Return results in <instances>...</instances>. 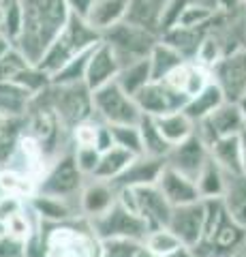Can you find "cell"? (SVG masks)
Instances as JSON below:
<instances>
[{
	"label": "cell",
	"mask_w": 246,
	"mask_h": 257,
	"mask_svg": "<svg viewBox=\"0 0 246 257\" xmlns=\"http://www.w3.org/2000/svg\"><path fill=\"white\" fill-rule=\"evenodd\" d=\"M43 99L56 109V114L65 122V126L75 128L77 124L94 118V103L92 90L86 82L75 84H52L45 92H41Z\"/></svg>",
	"instance_id": "5b68a950"
},
{
	"label": "cell",
	"mask_w": 246,
	"mask_h": 257,
	"mask_svg": "<svg viewBox=\"0 0 246 257\" xmlns=\"http://www.w3.org/2000/svg\"><path fill=\"white\" fill-rule=\"evenodd\" d=\"M210 161V146L205 144V140L199 133H193L188 140L171 146L165 163L169 167H173L176 172L188 176L197 182V176L201 174V170L205 167V163Z\"/></svg>",
	"instance_id": "5bb4252c"
},
{
	"label": "cell",
	"mask_w": 246,
	"mask_h": 257,
	"mask_svg": "<svg viewBox=\"0 0 246 257\" xmlns=\"http://www.w3.org/2000/svg\"><path fill=\"white\" fill-rule=\"evenodd\" d=\"M244 128L246 122L240 101H225L210 116H205L203 120L197 122V133L205 140V144H212L214 140L231 138V135H240Z\"/></svg>",
	"instance_id": "8fae6325"
},
{
	"label": "cell",
	"mask_w": 246,
	"mask_h": 257,
	"mask_svg": "<svg viewBox=\"0 0 246 257\" xmlns=\"http://www.w3.org/2000/svg\"><path fill=\"white\" fill-rule=\"evenodd\" d=\"M92 103L94 116L105 124H137L144 116L135 96L126 92L118 82H109L92 90Z\"/></svg>",
	"instance_id": "52a82bcc"
},
{
	"label": "cell",
	"mask_w": 246,
	"mask_h": 257,
	"mask_svg": "<svg viewBox=\"0 0 246 257\" xmlns=\"http://www.w3.org/2000/svg\"><path fill=\"white\" fill-rule=\"evenodd\" d=\"M13 82H18L20 86H24L33 96H39L52 86V75L45 73L37 62H33V64H28L24 71H20V73L15 75Z\"/></svg>",
	"instance_id": "f35d334b"
},
{
	"label": "cell",
	"mask_w": 246,
	"mask_h": 257,
	"mask_svg": "<svg viewBox=\"0 0 246 257\" xmlns=\"http://www.w3.org/2000/svg\"><path fill=\"white\" fill-rule=\"evenodd\" d=\"M24 133L35 138L50 161H54L62 152L71 150V131L65 126L50 103L41 94L33 99L26 118H24Z\"/></svg>",
	"instance_id": "277c9868"
},
{
	"label": "cell",
	"mask_w": 246,
	"mask_h": 257,
	"mask_svg": "<svg viewBox=\"0 0 246 257\" xmlns=\"http://www.w3.org/2000/svg\"><path fill=\"white\" fill-rule=\"evenodd\" d=\"M148 60H150V71H152V79H156V82L184 62V58L169 43H165L163 39H158V43L152 47Z\"/></svg>",
	"instance_id": "d6a6232c"
},
{
	"label": "cell",
	"mask_w": 246,
	"mask_h": 257,
	"mask_svg": "<svg viewBox=\"0 0 246 257\" xmlns=\"http://www.w3.org/2000/svg\"><path fill=\"white\" fill-rule=\"evenodd\" d=\"M86 176L77 167V161L73 157V152L67 150L58 155L50 163L47 172L43 174V178L39 180V193H47V195H56L62 199H71L77 202L79 193H82L86 184Z\"/></svg>",
	"instance_id": "9c48e42d"
},
{
	"label": "cell",
	"mask_w": 246,
	"mask_h": 257,
	"mask_svg": "<svg viewBox=\"0 0 246 257\" xmlns=\"http://www.w3.org/2000/svg\"><path fill=\"white\" fill-rule=\"evenodd\" d=\"M3 20H5V3L0 0V32H3Z\"/></svg>",
	"instance_id": "816d5d0a"
},
{
	"label": "cell",
	"mask_w": 246,
	"mask_h": 257,
	"mask_svg": "<svg viewBox=\"0 0 246 257\" xmlns=\"http://www.w3.org/2000/svg\"><path fill=\"white\" fill-rule=\"evenodd\" d=\"M208 28H186V26H173L167 32H163L161 39L169 43L184 60H195L197 52L201 47V41Z\"/></svg>",
	"instance_id": "cb8c5ba5"
},
{
	"label": "cell",
	"mask_w": 246,
	"mask_h": 257,
	"mask_svg": "<svg viewBox=\"0 0 246 257\" xmlns=\"http://www.w3.org/2000/svg\"><path fill=\"white\" fill-rule=\"evenodd\" d=\"M135 155H131L129 150H124L120 146H112L109 150L101 152V161L97 165V170L90 178H101V180H109L116 182L120 176L126 172V167L133 163Z\"/></svg>",
	"instance_id": "83f0119b"
},
{
	"label": "cell",
	"mask_w": 246,
	"mask_h": 257,
	"mask_svg": "<svg viewBox=\"0 0 246 257\" xmlns=\"http://www.w3.org/2000/svg\"><path fill=\"white\" fill-rule=\"evenodd\" d=\"M163 167H165V159H154V157L139 155V157L133 159V163L126 167V172L114 184H116V189L141 187V184H156Z\"/></svg>",
	"instance_id": "44dd1931"
},
{
	"label": "cell",
	"mask_w": 246,
	"mask_h": 257,
	"mask_svg": "<svg viewBox=\"0 0 246 257\" xmlns=\"http://www.w3.org/2000/svg\"><path fill=\"white\" fill-rule=\"evenodd\" d=\"M139 133H141V146H144V155L146 157H154V159H167L171 144L165 140V135L161 133L156 120L152 116H141L139 120Z\"/></svg>",
	"instance_id": "4dcf8cb0"
},
{
	"label": "cell",
	"mask_w": 246,
	"mask_h": 257,
	"mask_svg": "<svg viewBox=\"0 0 246 257\" xmlns=\"http://www.w3.org/2000/svg\"><path fill=\"white\" fill-rule=\"evenodd\" d=\"M225 101H227L225 92L220 90L218 84L212 79V82L205 86L203 90H199L197 94H193V96H190V99L186 101L184 111H186V116L197 124V122H199V120H203L205 116H210L218 105H223Z\"/></svg>",
	"instance_id": "d4e9b609"
},
{
	"label": "cell",
	"mask_w": 246,
	"mask_h": 257,
	"mask_svg": "<svg viewBox=\"0 0 246 257\" xmlns=\"http://www.w3.org/2000/svg\"><path fill=\"white\" fill-rule=\"evenodd\" d=\"M203 236L190 248L197 253V257H233L246 242V227L227 212L223 197L203 199Z\"/></svg>",
	"instance_id": "6da1fadb"
},
{
	"label": "cell",
	"mask_w": 246,
	"mask_h": 257,
	"mask_svg": "<svg viewBox=\"0 0 246 257\" xmlns=\"http://www.w3.org/2000/svg\"><path fill=\"white\" fill-rule=\"evenodd\" d=\"M118 202L131 208L146 221L148 229L167 227L171 216V204L156 184H141V187H124L118 189Z\"/></svg>",
	"instance_id": "ba28073f"
},
{
	"label": "cell",
	"mask_w": 246,
	"mask_h": 257,
	"mask_svg": "<svg viewBox=\"0 0 246 257\" xmlns=\"http://www.w3.org/2000/svg\"><path fill=\"white\" fill-rule=\"evenodd\" d=\"M69 9H71V15H77V18H88V13L92 9L94 0H67Z\"/></svg>",
	"instance_id": "7dc6e473"
},
{
	"label": "cell",
	"mask_w": 246,
	"mask_h": 257,
	"mask_svg": "<svg viewBox=\"0 0 246 257\" xmlns=\"http://www.w3.org/2000/svg\"><path fill=\"white\" fill-rule=\"evenodd\" d=\"M101 39L116 52L122 67H126V64H131L135 60L148 58L150 52H152V47L158 43L161 37L146 30V28H139V26H135V24L122 20V22H118L116 26L107 28L101 35Z\"/></svg>",
	"instance_id": "8992f818"
},
{
	"label": "cell",
	"mask_w": 246,
	"mask_h": 257,
	"mask_svg": "<svg viewBox=\"0 0 246 257\" xmlns=\"http://www.w3.org/2000/svg\"><path fill=\"white\" fill-rule=\"evenodd\" d=\"M90 223L94 227V234H97L101 240L133 238V240H141V242H144L148 231H150L146 221L120 202H116L105 214L97 216V219H90Z\"/></svg>",
	"instance_id": "30bf717a"
},
{
	"label": "cell",
	"mask_w": 246,
	"mask_h": 257,
	"mask_svg": "<svg viewBox=\"0 0 246 257\" xmlns=\"http://www.w3.org/2000/svg\"><path fill=\"white\" fill-rule=\"evenodd\" d=\"M97 43H101V32L90 26L88 20L71 15L65 28L56 35V39L50 43V47L45 50V54L37 64L45 73L54 75L65 62H69L71 58H75L77 54L86 50H92Z\"/></svg>",
	"instance_id": "3957f363"
},
{
	"label": "cell",
	"mask_w": 246,
	"mask_h": 257,
	"mask_svg": "<svg viewBox=\"0 0 246 257\" xmlns=\"http://www.w3.org/2000/svg\"><path fill=\"white\" fill-rule=\"evenodd\" d=\"M122 64L118 60L116 52L101 39V43H97L90 52L88 58V69H86V84L90 90L105 86L109 82H116L118 73H120Z\"/></svg>",
	"instance_id": "e0dca14e"
},
{
	"label": "cell",
	"mask_w": 246,
	"mask_h": 257,
	"mask_svg": "<svg viewBox=\"0 0 246 257\" xmlns=\"http://www.w3.org/2000/svg\"><path fill=\"white\" fill-rule=\"evenodd\" d=\"M28 64H33V62H30L18 47H13L9 54L0 58V82H13L15 75L26 69Z\"/></svg>",
	"instance_id": "b9f144b4"
},
{
	"label": "cell",
	"mask_w": 246,
	"mask_h": 257,
	"mask_svg": "<svg viewBox=\"0 0 246 257\" xmlns=\"http://www.w3.org/2000/svg\"><path fill=\"white\" fill-rule=\"evenodd\" d=\"M154 120H156L158 128H161V133L165 135V140H167L171 146H176V144L188 140L190 135L197 131V124L186 116L184 109H178V111H171V114L158 116Z\"/></svg>",
	"instance_id": "f1b7e54d"
},
{
	"label": "cell",
	"mask_w": 246,
	"mask_h": 257,
	"mask_svg": "<svg viewBox=\"0 0 246 257\" xmlns=\"http://www.w3.org/2000/svg\"><path fill=\"white\" fill-rule=\"evenodd\" d=\"M126 9H129V0H94L86 20L103 35L107 28L116 26L126 18Z\"/></svg>",
	"instance_id": "4316f807"
},
{
	"label": "cell",
	"mask_w": 246,
	"mask_h": 257,
	"mask_svg": "<svg viewBox=\"0 0 246 257\" xmlns=\"http://www.w3.org/2000/svg\"><path fill=\"white\" fill-rule=\"evenodd\" d=\"M223 202L227 212L246 227V174H229Z\"/></svg>",
	"instance_id": "1f68e13d"
},
{
	"label": "cell",
	"mask_w": 246,
	"mask_h": 257,
	"mask_svg": "<svg viewBox=\"0 0 246 257\" xmlns=\"http://www.w3.org/2000/svg\"><path fill=\"white\" fill-rule=\"evenodd\" d=\"M35 96L18 82H0V116L26 118Z\"/></svg>",
	"instance_id": "603a6c76"
},
{
	"label": "cell",
	"mask_w": 246,
	"mask_h": 257,
	"mask_svg": "<svg viewBox=\"0 0 246 257\" xmlns=\"http://www.w3.org/2000/svg\"><path fill=\"white\" fill-rule=\"evenodd\" d=\"M210 71L227 101H240L246 96V47L225 54Z\"/></svg>",
	"instance_id": "7c38bea8"
},
{
	"label": "cell",
	"mask_w": 246,
	"mask_h": 257,
	"mask_svg": "<svg viewBox=\"0 0 246 257\" xmlns=\"http://www.w3.org/2000/svg\"><path fill=\"white\" fill-rule=\"evenodd\" d=\"M92 50H86L71 58L52 75V84H75V82H86V69H88V58Z\"/></svg>",
	"instance_id": "8d00e7d4"
},
{
	"label": "cell",
	"mask_w": 246,
	"mask_h": 257,
	"mask_svg": "<svg viewBox=\"0 0 246 257\" xmlns=\"http://www.w3.org/2000/svg\"><path fill=\"white\" fill-rule=\"evenodd\" d=\"M45 236V257H99L101 238L90 219L75 216L62 223H41Z\"/></svg>",
	"instance_id": "7a4b0ae2"
},
{
	"label": "cell",
	"mask_w": 246,
	"mask_h": 257,
	"mask_svg": "<svg viewBox=\"0 0 246 257\" xmlns=\"http://www.w3.org/2000/svg\"><path fill=\"white\" fill-rule=\"evenodd\" d=\"M240 142H242V165H244V174H246V128L240 133Z\"/></svg>",
	"instance_id": "f907efd6"
},
{
	"label": "cell",
	"mask_w": 246,
	"mask_h": 257,
	"mask_svg": "<svg viewBox=\"0 0 246 257\" xmlns=\"http://www.w3.org/2000/svg\"><path fill=\"white\" fill-rule=\"evenodd\" d=\"M141 248H144L141 240L107 238V240H101V255L99 257H137Z\"/></svg>",
	"instance_id": "60d3db41"
},
{
	"label": "cell",
	"mask_w": 246,
	"mask_h": 257,
	"mask_svg": "<svg viewBox=\"0 0 246 257\" xmlns=\"http://www.w3.org/2000/svg\"><path fill=\"white\" fill-rule=\"evenodd\" d=\"M227 178H229V174L210 157V161L205 163L201 174L197 176V189H199L201 199H218V197H223L225 189H227Z\"/></svg>",
	"instance_id": "f546056e"
},
{
	"label": "cell",
	"mask_w": 246,
	"mask_h": 257,
	"mask_svg": "<svg viewBox=\"0 0 246 257\" xmlns=\"http://www.w3.org/2000/svg\"><path fill=\"white\" fill-rule=\"evenodd\" d=\"M161 82H165L167 86H171L173 90L186 94L190 99L193 94L203 90V88L212 82V71L195 60H184L180 67H176L171 73L165 75Z\"/></svg>",
	"instance_id": "d6986e66"
},
{
	"label": "cell",
	"mask_w": 246,
	"mask_h": 257,
	"mask_svg": "<svg viewBox=\"0 0 246 257\" xmlns=\"http://www.w3.org/2000/svg\"><path fill=\"white\" fill-rule=\"evenodd\" d=\"M112 128L114 146H120L129 150L131 155L139 157L144 155V146H141V133H139V122L137 124H109Z\"/></svg>",
	"instance_id": "ab89813d"
},
{
	"label": "cell",
	"mask_w": 246,
	"mask_h": 257,
	"mask_svg": "<svg viewBox=\"0 0 246 257\" xmlns=\"http://www.w3.org/2000/svg\"><path fill=\"white\" fill-rule=\"evenodd\" d=\"M165 5H167V0H129L124 20L161 37V20Z\"/></svg>",
	"instance_id": "7402d4cb"
},
{
	"label": "cell",
	"mask_w": 246,
	"mask_h": 257,
	"mask_svg": "<svg viewBox=\"0 0 246 257\" xmlns=\"http://www.w3.org/2000/svg\"><path fill=\"white\" fill-rule=\"evenodd\" d=\"M13 47H15V43L11 41L9 37L5 35V32H0V58H3V56H7V54H9V52L13 50Z\"/></svg>",
	"instance_id": "c3c4849f"
},
{
	"label": "cell",
	"mask_w": 246,
	"mask_h": 257,
	"mask_svg": "<svg viewBox=\"0 0 246 257\" xmlns=\"http://www.w3.org/2000/svg\"><path fill=\"white\" fill-rule=\"evenodd\" d=\"M22 133H24V118L0 116V165H5L7 159L11 157Z\"/></svg>",
	"instance_id": "d590c367"
},
{
	"label": "cell",
	"mask_w": 246,
	"mask_h": 257,
	"mask_svg": "<svg viewBox=\"0 0 246 257\" xmlns=\"http://www.w3.org/2000/svg\"><path fill=\"white\" fill-rule=\"evenodd\" d=\"M116 202H118V189L114 182L88 178L77 197V208L79 214L86 216V219H97V216L105 214Z\"/></svg>",
	"instance_id": "2e32d148"
},
{
	"label": "cell",
	"mask_w": 246,
	"mask_h": 257,
	"mask_svg": "<svg viewBox=\"0 0 246 257\" xmlns=\"http://www.w3.org/2000/svg\"><path fill=\"white\" fill-rule=\"evenodd\" d=\"M167 257H197V253H195L190 246H184V244H182L180 248H176V251H173L171 255H167Z\"/></svg>",
	"instance_id": "681fc988"
},
{
	"label": "cell",
	"mask_w": 246,
	"mask_h": 257,
	"mask_svg": "<svg viewBox=\"0 0 246 257\" xmlns=\"http://www.w3.org/2000/svg\"><path fill=\"white\" fill-rule=\"evenodd\" d=\"M71 152H73L77 167L82 170V174L86 178H90L101 161V150L97 146H71Z\"/></svg>",
	"instance_id": "7bdbcfd3"
},
{
	"label": "cell",
	"mask_w": 246,
	"mask_h": 257,
	"mask_svg": "<svg viewBox=\"0 0 246 257\" xmlns=\"http://www.w3.org/2000/svg\"><path fill=\"white\" fill-rule=\"evenodd\" d=\"M203 223H205V202L173 206L167 227L178 236V240L184 246H195L203 236Z\"/></svg>",
	"instance_id": "9a60e30c"
},
{
	"label": "cell",
	"mask_w": 246,
	"mask_h": 257,
	"mask_svg": "<svg viewBox=\"0 0 246 257\" xmlns=\"http://www.w3.org/2000/svg\"><path fill=\"white\" fill-rule=\"evenodd\" d=\"M240 107H242V114H244V122H246V96L240 99Z\"/></svg>",
	"instance_id": "db71d44e"
},
{
	"label": "cell",
	"mask_w": 246,
	"mask_h": 257,
	"mask_svg": "<svg viewBox=\"0 0 246 257\" xmlns=\"http://www.w3.org/2000/svg\"><path fill=\"white\" fill-rule=\"evenodd\" d=\"M28 204L41 223H62L69 219H75V216H82L79 208L73 206L71 199H62V197L47 195V193H39V191L28 199Z\"/></svg>",
	"instance_id": "ffe728a7"
},
{
	"label": "cell",
	"mask_w": 246,
	"mask_h": 257,
	"mask_svg": "<svg viewBox=\"0 0 246 257\" xmlns=\"http://www.w3.org/2000/svg\"><path fill=\"white\" fill-rule=\"evenodd\" d=\"M210 146V157L223 167L227 174H244L242 165V142L240 135H231V138L214 140Z\"/></svg>",
	"instance_id": "484cf974"
},
{
	"label": "cell",
	"mask_w": 246,
	"mask_h": 257,
	"mask_svg": "<svg viewBox=\"0 0 246 257\" xmlns=\"http://www.w3.org/2000/svg\"><path fill=\"white\" fill-rule=\"evenodd\" d=\"M156 187L163 191V195L167 197V202L171 206H184V204H193L201 199L197 182L193 178H188V176L176 172L167 163H165L161 176H158Z\"/></svg>",
	"instance_id": "ac0fdd59"
},
{
	"label": "cell",
	"mask_w": 246,
	"mask_h": 257,
	"mask_svg": "<svg viewBox=\"0 0 246 257\" xmlns=\"http://www.w3.org/2000/svg\"><path fill=\"white\" fill-rule=\"evenodd\" d=\"M135 101H137L141 114L158 118V116L171 114V111L184 109L188 96L173 90L171 86L161 82V79H158V82L152 79V82L146 84L137 94H135Z\"/></svg>",
	"instance_id": "4fadbf2b"
},
{
	"label": "cell",
	"mask_w": 246,
	"mask_h": 257,
	"mask_svg": "<svg viewBox=\"0 0 246 257\" xmlns=\"http://www.w3.org/2000/svg\"><path fill=\"white\" fill-rule=\"evenodd\" d=\"M0 257H24V240L9 234L0 236Z\"/></svg>",
	"instance_id": "bcb514c9"
},
{
	"label": "cell",
	"mask_w": 246,
	"mask_h": 257,
	"mask_svg": "<svg viewBox=\"0 0 246 257\" xmlns=\"http://www.w3.org/2000/svg\"><path fill=\"white\" fill-rule=\"evenodd\" d=\"M5 234H7V229H5V225L0 223V236H5Z\"/></svg>",
	"instance_id": "11a10c76"
},
{
	"label": "cell",
	"mask_w": 246,
	"mask_h": 257,
	"mask_svg": "<svg viewBox=\"0 0 246 257\" xmlns=\"http://www.w3.org/2000/svg\"><path fill=\"white\" fill-rule=\"evenodd\" d=\"M137 257H158V255H154V253H150V251H148V248L144 246V248H141V251H139V255H137Z\"/></svg>",
	"instance_id": "f5cc1de1"
},
{
	"label": "cell",
	"mask_w": 246,
	"mask_h": 257,
	"mask_svg": "<svg viewBox=\"0 0 246 257\" xmlns=\"http://www.w3.org/2000/svg\"><path fill=\"white\" fill-rule=\"evenodd\" d=\"M116 82L120 84L129 94L135 96L146 84L152 82L150 60L148 58H141V60H135L131 64H126V67H122L120 73H118V77H116Z\"/></svg>",
	"instance_id": "836d02e7"
},
{
	"label": "cell",
	"mask_w": 246,
	"mask_h": 257,
	"mask_svg": "<svg viewBox=\"0 0 246 257\" xmlns=\"http://www.w3.org/2000/svg\"><path fill=\"white\" fill-rule=\"evenodd\" d=\"M144 246L150 253H154L158 257H167V255H171L173 251H176V248H180L182 242L169 227H158V229L148 231V236L144 240Z\"/></svg>",
	"instance_id": "74e56055"
},
{
	"label": "cell",
	"mask_w": 246,
	"mask_h": 257,
	"mask_svg": "<svg viewBox=\"0 0 246 257\" xmlns=\"http://www.w3.org/2000/svg\"><path fill=\"white\" fill-rule=\"evenodd\" d=\"M24 257H45V236L41 225L24 240Z\"/></svg>",
	"instance_id": "f6af8a7d"
},
{
	"label": "cell",
	"mask_w": 246,
	"mask_h": 257,
	"mask_svg": "<svg viewBox=\"0 0 246 257\" xmlns=\"http://www.w3.org/2000/svg\"><path fill=\"white\" fill-rule=\"evenodd\" d=\"M37 189H39V184L30 176L13 170V167H7V165L0 167V193H9V195L30 199L37 193Z\"/></svg>",
	"instance_id": "e575fe53"
},
{
	"label": "cell",
	"mask_w": 246,
	"mask_h": 257,
	"mask_svg": "<svg viewBox=\"0 0 246 257\" xmlns=\"http://www.w3.org/2000/svg\"><path fill=\"white\" fill-rule=\"evenodd\" d=\"M28 199L18 197V195H9V193H0V223L11 221L15 214H20L26 210Z\"/></svg>",
	"instance_id": "ee69618b"
}]
</instances>
